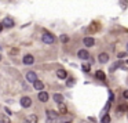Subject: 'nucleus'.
Masks as SVG:
<instances>
[{"label":"nucleus","instance_id":"23","mask_svg":"<svg viewBox=\"0 0 128 123\" xmlns=\"http://www.w3.org/2000/svg\"><path fill=\"white\" fill-rule=\"evenodd\" d=\"M83 69H84V72H88V71H90V67H88V65H83Z\"/></svg>","mask_w":128,"mask_h":123},{"label":"nucleus","instance_id":"12","mask_svg":"<svg viewBox=\"0 0 128 123\" xmlns=\"http://www.w3.org/2000/svg\"><path fill=\"white\" fill-rule=\"evenodd\" d=\"M39 100L42 101V102H46V101L48 100V94L46 91H42V93H39Z\"/></svg>","mask_w":128,"mask_h":123},{"label":"nucleus","instance_id":"11","mask_svg":"<svg viewBox=\"0 0 128 123\" xmlns=\"http://www.w3.org/2000/svg\"><path fill=\"white\" fill-rule=\"evenodd\" d=\"M33 87L36 90H43V89H44V83H43V82H40V80H36L33 83Z\"/></svg>","mask_w":128,"mask_h":123},{"label":"nucleus","instance_id":"9","mask_svg":"<svg viewBox=\"0 0 128 123\" xmlns=\"http://www.w3.org/2000/svg\"><path fill=\"white\" fill-rule=\"evenodd\" d=\"M98 59H99V62H102V64H106V62H108V59H109V55L106 53H102V54H99Z\"/></svg>","mask_w":128,"mask_h":123},{"label":"nucleus","instance_id":"10","mask_svg":"<svg viewBox=\"0 0 128 123\" xmlns=\"http://www.w3.org/2000/svg\"><path fill=\"white\" fill-rule=\"evenodd\" d=\"M25 123H37V116L36 115H29L25 119Z\"/></svg>","mask_w":128,"mask_h":123},{"label":"nucleus","instance_id":"22","mask_svg":"<svg viewBox=\"0 0 128 123\" xmlns=\"http://www.w3.org/2000/svg\"><path fill=\"white\" fill-rule=\"evenodd\" d=\"M74 84V80L73 79H69V82H68V86H73Z\"/></svg>","mask_w":128,"mask_h":123},{"label":"nucleus","instance_id":"5","mask_svg":"<svg viewBox=\"0 0 128 123\" xmlns=\"http://www.w3.org/2000/svg\"><path fill=\"white\" fill-rule=\"evenodd\" d=\"M34 62V58H33V55H30V54H28V55H25L24 57V64L25 65H32Z\"/></svg>","mask_w":128,"mask_h":123},{"label":"nucleus","instance_id":"28","mask_svg":"<svg viewBox=\"0 0 128 123\" xmlns=\"http://www.w3.org/2000/svg\"><path fill=\"white\" fill-rule=\"evenodd\" d=\"M127 64H128V61H127Z\"/></svg>","mask_w":128,"mask_h":123},{"label":"nucleus","instance_id":"3","mask_svg":"<svg viewBox=\"0 0 128 123\" xmlns=\"http://www.w3.org/2000/svg\"><path fill=\"white\" fill-rule=\"evenodd\" d=\"M26 80L30 82V83H34V82L37 80V75L34 72H32V71H29V72L26 73Z\"/></svg>","mask_w":128,"mask_h":123},{"label":"nucleus","instance_id":"4","mask_svg":"<svg viewBox=\"0 0 128 123\" xmlns=\"http://www.w3.org/2000/svg\"><path fill=\"white\" fill-rule=\"evenodd\" d=\"M21 105H22L24 108H29V106L32 105V100L29 97H22L21 98Z\"/></svg>","mask_w":128,"mask_h":123},{"label":"nucleus","instance_id":"14","mask_svg":"<svg viewBox=\"0 0 128 123\" xmlns=\"http://www.w3.org/2000/svg\"><path fill=\"white\" fill-rule=\"evenodd\" d=\"M54 101H55V102H58V104L64 102V95H61V94H54Z\"/></svg>","mask_w":128,"mask_h":123},{"label":"nucleus","instance_id":"8","mask_svg":"<svg viewBox=\"0 0 128 123\" xmlns=\"http://www.w3.org/2000/svg\"><path fill=\"white\" fill-rule=\"evenodd\" d=\"M94 43H95V40H94V37H84V46L86 47H91V46H94Z\"/></svg>","mask_w":128,"mask_h":123},{"label":"nucleus","instance_id":"20","mask_svg":"<svg viewBox=\"0 0 128 123\" xmlns=\"http://www.w3.org/2000/svg\"><path fill=\"white\" fill-rule=\"evenodd\" d=\"M61 42L62 43H68V42H69V37H68L66 35H62V36H61Z\"/></svg>","mask_w":128,"mask_h":123},{"label":"nucleus","instance_id":"13","mask_svg":"<svg viewBox=\"0 0 128 123\" xmlns=\"http://www.w3.org/2000/svg\"><path fill=\"white\" fill-rule=\"evenodd\" d=\"M56 76H58L59 79H66V71H64V69L56 71Z\"/></svg>","mask_w":128,"mask_h":123},{"label":"nucleus","instance_id":"25","mask_svg":"<svg viewBox=\"0 0 128 123\" xmlns=\"http://www.w3.org/2000/svg\"><path fill=\"white\" fill-rule=\"evenodd\" d=\"M3 28H4V26H3V24H0V32L3 31Z\"/></svg>","mask_w":128,"mask_h":123},{"label":"nucleus","instance_id":"19","mask_svg":"<svg viewBox=\"0 0 128 123\" xmlns=\"http://www.w3.org/2000/svg\"><path fill=\"white\" fill-rule=\"evenodd\" d=\"M120 4H121V9L125 10L127 9V4H128V0H120Z\"/></svg>","mask_w":128,"mask_h":123},{"label":"nucleus","instance_id":"27","mask_svg":"<svg viewBox=\"0 0 128 123\" xmlns=\"http://www.w3.org/2000/svg\"><path fill=\"white\" fill-rule=\"evenodd\" d=\"M0 61H2V55H0Z\"/></svg>","mask_w":128,"mask_h":123},{"label":"nucleus","instance_id":"17","mask_svg":"<svg viewBox=\"0 0 128 123\" xmlns=\"http://www.w3.org/2000/svg\"><path fill=\"white\" fill-rule=\"evenodd\" d=\"M96 78L100 79V80H105V73H103L102 71H98V72H96Z\"/></svg>","mask_w":128,"mask_h":123},{"label":"nucleus","instance_id":"26","mask_svg":"<svg viewBox=\"0 0 128 123\" xmlns=\"http://www.w3.org/2000/svg\"><path fill=\"white\" fill-rule=\"evenodd\" d=\"M127 50H128V43H127Z\"/></svg>","mask_w":128,"mask_h":123},{"label":"nucleus","instance_id":"1","mask_svg":"<svg viewBox=\"0 0 128 123\" xmlns=\"http://www.w3.org/2000/svg\"><path fill=\"white\" fill-rule=\"evenodd\" d=\"M42 39H43V42L47 43V44H52V43L55 42V37H54L51 33H48V32H44V33H43Z\"/></svg>","mask_w":128,"mask_h":123},{"label":"nucleus","instance_id":"15","mask_svg":"<svg viewBox=\"0 0 128 123\" xmlns=\"http://www.w3.org/2000/svg\"><path fill=\"white\" fill-rule=\"evenodd\" d=\"M118 67H121V61H117V62H114V64L110 67V69H109V71H110V72H114V71H116Z\"/></svg>","mask_w":128,"mask_h":123},{"label":"nucleus","instance_id":"6","mask_svg":"<svg viewBox=\"0 0 128 123\" xmlns=\"http://www.w3.org/2000/svg\"><path fill=\"white\" fill-rule=\"evenodd\" d=\"M3 26H7V28H12L14 26V21L11 20L10 17H6L3 21Z\"/></svg>","mask_w":128,"mask_h":123},{"label":"nucleus","instance_id":"24","mask_svg":"<svg viewBox=\"0 0 128 123\" xmlns=\"http://www.w3.org/2000/svg\"><path fill=\"white\" fill-rule=\"evenodd\" d=\"M124 97L128 98V90H125V91H124Z\"/></svg>","mask_w":128,"mask_h":123},{"label":"nucleus","instance_id":"18","mask_svg":"<svg viewBox=\"0 0 128 123\" xmlns=\"http://www.w3.org/2000/svg\"><path fill=\"white\" fill-rule=\"evenodd\" d=\"M100 122L102 123H110V116H109V115H103V117H102Z\"/></svg>","mask_w":128,"mask_h":123},{"label":"nucleus","instance_id":"29","mask_svg":"<svg viewBox=\"0 0 128 123\" xmlns=\"http://www.w3.org/2000/svg\"><path fill=\"white\" fill-rule=\"evenodd\" d=\"M68 123H70V122H68Z\"/></svg>","mask_w":128,"mask_h":123},{"label":"nucleus","instance_id":"7","mask_svg":"<svg viewBox=\"0 0 128 123\" xmlns=\"http://www.w3.org/2000/svg\"><path fill=\"white\" fill-rule=\"evenodd\" d=\"M77 55H78V58H80V59H88L90 54H88V51H87V50H80L77 53Z\"/></svg>","mask_w":128,"mask_h":123},{"label":"nucleus","instance_id":"21","mask_svg":"<svg viewBox=\"0 0 128 123\" xmlns=\"http://www.w3.org/2000/svg\"><path fill=\"white\" fill-rule=\"evenodd\" d=\"M125 55H127V53H118V58H125Z\"/></svg>","mask_w":128,"mask_h":123},{"label":"nucleus","instance_id":"16","mask_svg":"<svg viewBox=\"0 0 128 123\" xmlns=\"http://www.w3.org/2000/svg\"><path fill=\"white\" fill-rule=\"evenodd\" d=\"M58 106H59V112H61V113H66V105H65L64 102L58 104Z\"/></svg>","mask_w":128,"mask_h":123},{"label":"nucleus","instance_id":"30","mask_svg":"<svg viewBox=\"0 0 128 123\" xmlns=\"http://www.w3.org/2000/svg\"><path fill=\"white\" fill-rule=\"evenodd\" d=\"M127 117H128V115H127Z\"/></svg>","mask_w":128,"mask_h":123},{"label":"nucleus","instance_id":"2","mask_svg":"<svg viewBox=\"0 0 128 123\" xmlns=\"http://www.w3.org/2000/svg\"><path fill=\"white\" fill-rule=\"evenodd\" d=\"M47 116H48V122H52V120H56L58 119V113L52 109H48L47 111Z\"/></svg>","mask_w":128,"mask_h":123}]
</instances>
